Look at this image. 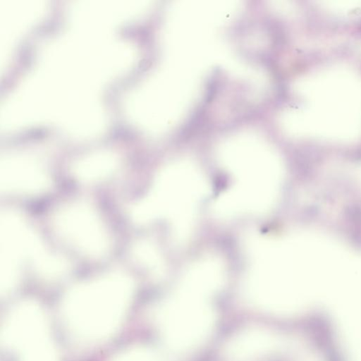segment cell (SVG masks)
Instances as JSON below:
<instances>
[{
	"instance_id": "obj_11",
	"label": "cell",
	"mask_w": 361,
	"mask_h": 361,
	"mask_svg": "<svg viewBox=\"0 0 361 361\" xmlns=\"http://www.w3.org/2000/svg\"><path fill=\"white\" fill-rule=\"evenodd\" d=\"M114 169V166L110 160L97 159L77 165L74 169V176L83 182H95L111 176Z\"/></svg>"
},
{
	"instance_id": "obj_6",
	"label": "cell",
	"mask_w": 361,
	"mask_h": 361,
	"mask_svg": "<svg viewBox=\"0 0 361 361\" xmlns=\"http://www.w3.org/2000/svg\"><path fill=\"white\" fill-rule=\"evenodd\" d=\"M59 234L80 252L98 257L109 250V238L101 219L89 206L73 203L57 212L54 220Z\"/></svg>"
},
{
	"instance_id": "obj_8",
	"label": "cell",
	"mask_w": 361,
	"mask_h": 361,
	"mask_svg": "<svg viewBox=\"0 0 361 361\" xmlns=\"http://www.w3.org/2000/svg\"><path fill=\"white\" fill-rule=\"evenodd\" d=\"M281 338L262 327L246 329L231 338L225 347V355L231 361H250L278 350Z\"/></svg>"
},
{
	"instance_id": "obj_5",
	"label": "cell",
	"mask_w": 361,
	"mask_h": 361,
	"mask_svg": "<svg viewBox=\"0 0 361 361\" xmlns=\"http://www.w3.org/2000/svg\"><path fill=\"white\" fill-rule=\"evenodd\" d=\"M32 262L47 276L63 273L66 265L49 253L32 228L18 214L6 212L0 216V273L7 277L20 274L22 261Z\"/></svg>"
},
{
	"instance_id": "obj_12",
	"label": "cell",
	"mask_w": 361,
	"mask_h": 361,
	"mask_svg": "<svg viewBox=\"0 0 361 361\" xmlns=\"http://www.w3.org/2000/svg\"><path fill=\"white\" fill-rule=\"evenodd\" d=\"M135 259L155 275H161L164 271L163 259L157 249L152 243L147 241H141L136 244L133 249Z\"/></svg>"
},
{
	"instance_id": "obj_10",
	"label": "cell",
	"mask_w": 361,
	"mask_h": 361,
	"mask_svg": "<svg viewBox=\"0 0 361 361\" xmlns=\"http://www.w3.org/2000/svg\"><path fill=\"white\" fill-rule=\"evenodd\" d=\"M224 280L222 262L216 257H209L190 266L178 286L209 298L221 288Z\"/></svg>"
},
{
	"instance_id": "obj_9",
	"label": "cell",
	"mask_w": 361,
	"mask_h": 361,
	"mask_svg": "<svg viewBox=\"0 0 361 361\" xmlns=\"http://www.w3.org/2000/svg\"><path fill=\"white\" fill-rule=\"evenodd\" d=\"M50 178L39 166L26 161H8L0 166V190L8 193L37 194L47 190Z\"/></svg>"
},
{
	"instance_id": "obj_7",
	"label": "cell",
	"mask_w": 361,
	"mask_h": 361,
	"mask_svg": "<svg viewBox=\"0 0 361 361\" xmlns=\"http://www.w3.org/2000/svg\"><path fill=\"white\" fill-rule=\"evenodd\" d=\"M3 344L19 355L52 344L47 317L32 302H22L6 315L1 329Z\"/></svg>"
},
{
	"instance_id": "obj_1",
	"label": "cell",
	"mask_w": 361,
	"mask_h": 361,
	"mask_svg": "<svg viewBox=\"0 0 361 361\" xmlns=\"http://www.w3.org/2000/svg\"><path fill=\"white\" fill-rule=\"evenodd\" d=\"M133 293L131 280L118 274L78 285L63 300L64 322L80 339L90 342L105 339L123 322Z\"/></svg>"
},
{
	"instance_id": "obj_2",
	"label": "cell",
	"mask_w": 361,
	"mask_h": 361,
	"mask_svg": "<svg viewBox=\"0 0 361 361\" xmlns=\"http://www.w3.org/2000/svg\"><path fill=\"white\" fill-rule=\"evenodd\" d=\"M210 190L199 169L190 164L171 166L159 173L147 195L131 209V216L145 224L167 218L176 240H186L195 221L198 206Z\"/></svg>"
},
{
	"instance_id": "obj_3",
	"label": "cell",
	"mask_w": 361,
	"mask_h": 361,
	"mask_svg": "<svg viewBox=\"0 0 361 361\" xmlns=\"http://www.w3.org/2000/svg\"><path fill=\"white\" fill-rule=\"evenodd\" d=\"M225 161L235 181L216 200L214 213L228 218L269 211L279 192L282 178L279 166L269 157L242 159L230 156Z\"/></svg>"
},
{
	"instance_id": "obj_13",
	"label": "cell",
	"mask_w": 361,
	"mask_h": 361,
	"mask_svg": "<svg viewBox=\"0 0 361 361\" xmlns=\"http://www.w3.org/2000/svg\"><path fill=\"white\" fill-rule=\"evenodd\" d=\"M113 361H163L151 350L142 348L125 351L118 355Z\"/></svg>"
},
{
	"instance_id": "obj_4",
	"label": "cell",
	"mask_w": 361,
	"mask_h": 361,
	"mask_svg": "<svg viewBox=\"0 0 361 361\" xmlns=\"http://www.w3.org/2000/svg\"><path fill=\"white\" fill-rule=\"evenodd\" d=\"M209 298L177 287L158 308L156 322L171 349L185 352L204 343L212 333L214 313Z\"/></svg>"
}]
</instances>
